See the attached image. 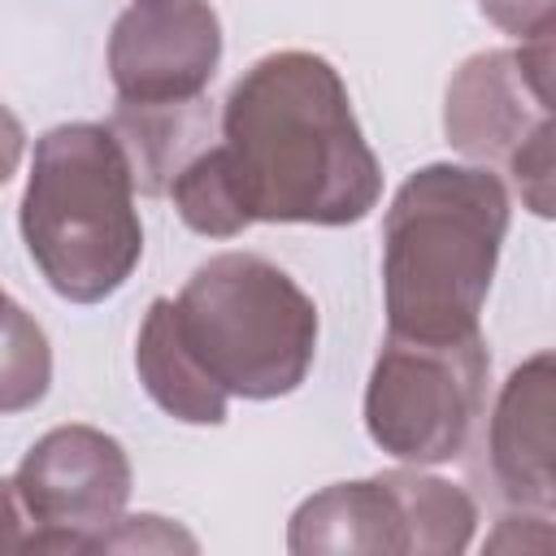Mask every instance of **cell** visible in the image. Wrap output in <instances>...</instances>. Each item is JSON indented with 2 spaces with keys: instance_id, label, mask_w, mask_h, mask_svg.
I'll return each instance as SVG.
<instances>
[{
  "instance_id": "1",
  "label": "cell",
  "mask_w": 556,
  "mask_h": 556,
  "mask_svg": "<svg viewBox=\"0 0 556 556\" xmlns=\"http://www.w3.org/2000/svg\"><path fill=\"white\" fill-rule=\"evenodd\" d=\"M169 195L178 217L208 239H230L252 222L348 226L378 204L382 169L339 70L287 48L243 70L222 104V143L195 152Z\"/></svg>"
},
{
  "instance_id": "2",
  "label": "cell",
  "mask_w": 556,
  "mask_h": 556,
  "mask_svg": "<svg viewBox=\"0 0 556 556\" xmlns=\"http://www.w3.org/2000/svg\"><path fill=\"white\" fill-rule=\"evenodd\" d=\"M508 235V191L491 169L434 161L408 174L382 217L387 334L452 343L478 317Z\"/></svg>"
},
{
  "instance_id": "3",
  "label": "cell",
  "mask_w": 556,
  "mask_h": 556,
  "mask_svg": "<svg viewBox=\"0 0 556 556\" xmlns=\"http://www.w3.org/2000/svg\"><path fill=\"white\" fill-rule=\"evenodd\" d=\"M22 239L70 304H100L135 274L143 226L130 161L109 126L65 122L39 135L22 191Z\"/></svg>"
},
{
  "instance_id": "4",
  "label": "cell",
  "mask_w": 556,
  "mask_h": 556,
  "mask_svg": "<svg viewBox=\"0 0 556 556\" xmlns=\"http://www.w3.org/2000/svg\"><path fill=\"white\" fill-rule=\"evenodd\" d=\"M195 365L239 400L291 395L317 356V304L256 252L208 256L174 300Z\"/></svg>"
},
{
  "instance_id": "5",
  "label": "cell",
  "mask_w": 556,
  "mask_h": 556,
  "mask_svg": "<svg viewBox=\"0 0 556 556\" xmlns=\"http://www.w3.org/2000/svg\"><path fill=\"white\" fill-rule=\"evenodd\" d=\"M447 143L504 165L534 217H552V35L469 56L443 100Z\"/></svg>"
},
{
  "instance_id": "6",
  "label": "cell",
  "mask_w": 556,
  "mask_h": 556,
  "mask_svg": "<svg viewBox=\"0 0 556 556\" xmlns=\"http://www.w3.org/2000/svg\"><path fill=\"white\" fill-rule=\"evenodd\" d=\"M486 378L491 356L482 334L452 343L387 334L365 387V430L395 460L443 465L469 447Z\"/></svg>"
},
{
  "instance_id": "7",
  "label": "cell",
  "mask_w": 556,
  "mask_h": 556,
  "mask_svg": "<svg viewBox=\"0 0 556 556\" xmlns=\"http://www.w3.org/2000/svg\"><path fill=\"white\" fill-rule=\"evenodd\" d=\"M478 504L447 478L421 469H387L361 482H334L308 495L287 530L295 556L404 552L456 556L469 547Z\"/></svg>"
},
{
  "instance_id": "8",
  "label": "cell",
  "mask_w": 556,
  "mask_h": 556,
  "mask_svg": "<svg viewBox=\"0 0 556 556\" xmlns=\"http://www.w3.org/2000/svg\"><path fill=\"white\" fill-rule=\"evenodd\" d=\"M13 482L22 552H91L130 500L126 447L96 426H56L30 443Z\"/></svg>"
},
{
  "instance_id": "9",
  "label": "cell",
  "mask_w": 556,
  "mask_h": 556,
  "mask_svg": "<svg viewBox=\"0 0 556 556\" xmlns=\"http://www.w3.org/2000/svg\"><path fill=\"white\" fill-rule=\"evenodd\" d=\"M222 61V22L208 0H135L109 35V78L122 104L195 100Z\"/></svg>"
},
{
  "instance_id": "10",
  "label": "cell",
  "mask_w": 556,
  "mask_h": 556,
  "mask_svg": "<svg viewBox=\"0 0 556 556\" xmlns=\"http://www.w3.org/2000/svg\"><path fill=\"white\" fill-rule=\"evenodd\" d=\"M552 352L517 365L495 400L486 421V473L500 500L513 508H530L539 517L552 513Z\"/></svg>"
},
{
  "instance_id": "11",
  "label": "cell",
  "mask_w": 556,
  "mask_h": 556,
  "mask_svg": "<svg viewBox=\"0 0 556 556\" xmlns=\"http://www.w3.org/2000/svg\"><path fill=\"white\" fill-rule=\"evenodd\" d=\"M113 139L130 161V178L143 195H165L174 174L208 148L213 113L204 96L174 100V104H117L109 117Z\"/></svg>"
},
{
  "instance_id": "12",
  "label": "cell",
  "mask_w": 556,
  "mask_h": 556,
  "mask_svg": "<svg viewBox=\"0 0 556 556\" xmlns=\"http://www.w3.org/2000/svg\"><path fill=\"white\" fill-rule=\"evenodd\" d=\"M135 369H139L143 391L174 421H187V426H222L226 421L230 395L187 352V343L174 326V300L148 304V317L135 339Z\"/></svg>"
},
{
  "instance_id": "13",
  "label": "cell",
  "mask_w": 556,
  "mask_h": 556,
  "mask_svg": "<svg viewBox=\"0 0 556 556\" xmlns=\"http://www.w3.org/2000/svg\"><path fill=\"white\" fill-rule=\"evenodd\" d=\"M52 387V348L43 326L0 291V413L35 408Z\"/></svg>"
},
{
  "instance_id": "14",
  "label": "cell",
  "mask_w": 556,
  "mask_h": 556,
  "mask_svg": "<svg viewBox=\"0 0 556 556\" xmlns=\"http://www.w3.org/2000/svg\"><path fill=\"white\" fill-rule=\"evenodd\" d=\"M174 547L195 552V539H191L187 530L169 526L165 517L143 513V517H117V521L96 539L91 552H174Z\"/></svg>"
},
{
  "instance_id": "15",
  "label": "cell",
  "mask_w": 556,
  "mask_h": 556,
  "mask_svg": "<svg viewBox=\"0 0 556 556\" xmlns=\"http://www.w3.org/2000/svg\"><path fill=\"white\" fill-rule=\"evenodd\" d=\"M482 17L495 22L504 35L526 39H543L556 26V0H478Z\"/></svg>"
},
{
  "instance_id": "16",
  "label": "cell",
  "mask_w": 556,
  "mask_h": 556,
  "mask_svg": "<svg viewBox=\"0 0 556 556\" xmlns=\"http://www.w3.org/2000/svg\"><path fill=\"white\" fill-rule=\"evenodd\" d=\"M22 152H26V126L17 122V113L9 104H0V187L17 174Z\"/></svg>"
}]
</instances>
